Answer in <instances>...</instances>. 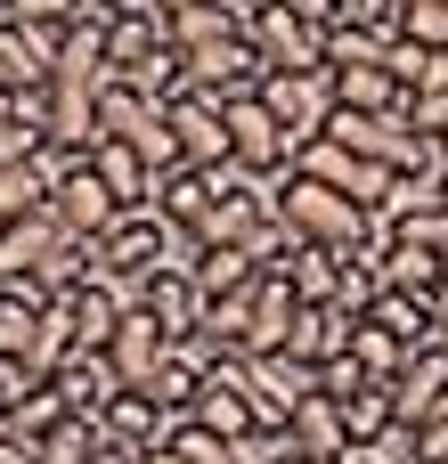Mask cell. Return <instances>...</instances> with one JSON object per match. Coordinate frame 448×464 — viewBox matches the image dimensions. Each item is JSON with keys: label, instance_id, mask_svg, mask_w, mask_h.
<instances>
[{"label": "cell", "instance_id": "8992f818", "mask_svg": "<svg viewBox=\"0 0 448 464\" xmlns=\"http://www.w3.org/2000/svg\"><path fill=\"white\" fill-rule=\"evenodd\" d=\"M163 122H171V147L188 171H229V106L220 98L180 90V98H163Z\"/></svg>", "mask_w": 448, "mask_h": 464}, {"label": "cell", "instance_id": "ba28073f", "mask_svg": "<svg viewBox=\"0 0 448 464\" xmlns=\"http://www.w3.org/2000/svg\"><path fill=\"white\" fill-rule=\"evenodd\" d=\"M180 73H188V90H204V98H253L261 82H269V65L253 57V41L237 33V41H212V49H180Z\"/></svg>", "mask_w": 448, "mask_h": 464}, {"label": "cell", "instance_id": "e575fe53", "mask_svg": "<svg viewBox=\"0 0 448 464\" xmlns=\"http://www.w3.org/2000/svg\"><path fill=\"white\" fill-rule=\"evenodd\" d=\"M400 41H416L424 57H448V0H400Z\"/></svg>", "mask_w": 448, "mask_h": 464}, {"label": "cell", "instance_id": "277c9868", "mask_svg": "<svg viewBox=\"0 0 448 464\" xmlns=\"http://www.w3.org/2000/svg\"><path fill=\"white\" fill-rule=\"evenodd\" d=\"M294 171L318 179V188H335V196H351V204L375 212V220H384V204H392V188H400L384 163H367V155H351V147H335V139H310V147L294 155Z\"/></svg>", "mask_w": 448, "mask_h": 464}, {"label": "cell", "instance_id": "cb8c5ba5", "mask_svg": "<svg viewBox=\"0 0 448 464\" xmlns=\"http://www.w3.org/2000/svg\"><path fill=\"white\" fill-rule=\"evenodd\" d=\"M155 212H163L180 237H196V228H204V212H212V171H188V163H171V171L155 179Z\"/></svg>", "mask_w": 448, "mask_h": 464}, {"label": "cell", "instance_id": "d590c367", "mask_svg": "<svg viewBox=\"0 0 448 464\" xmlns=\"http://www.w3.org/2000/svg\"><path fill=\"white\" fill-rule=\"evenodd\" d=\"M335 24H351V33H400V0H335Z\"/></svg>", "mask_w": 448, "mask_h": 464}, {"label": "cell", "instance_id": "d6a6232c", "mask_svg": "<svg viewBox=\"0 0 448 464\" xmlns=\"http://www.w3.org/2000/svg\"><path fill=\"white\" fill-rule=\"evenodd\" d=\"M73 16H82V0H0V24H24L41 41H65Z\"/></svg>", "mask_w": 448, "mask_h": 464}, {"label": "cell", "instance_id": "8d00e7d4", "mask_svg": "<svg viewBox=\"0 0 448 464\" xmlns=\"http://www.w3.org/2000/svg\"><path fill=\"white\" fill-rule=\"evenodd\" d=\"M318 392H326V400H335V408H343V400H351V392H367V375H359V359H351V351H343V359H335V367H318Z\"/></svg>", "mask_w": 448, "mask_h": 464}, {"label": "cell", "instance_id": "8fae6325", "mask_svg": "<svg viewBox=\"0 0 448 464\" xmlns=\"http://www.w3.org/2000/svg\"><path fill=\"white\" fill-rule=\"evenodd\" d=\"M441 408H448V343H424V351H408V367H400V383H392V424L416 432V424H433Z\"/></svg>", "mask_w": 448, "mask_h": 464}, {"label": "cell", "instance_id": "6da1fadb", "mask_svg": "<svg viewBox=\"0 0 448 464\" xmlns=\"http://www.w3.org/2000/svg\"><path fill=\"white\" fill-rule=\"evenodd\" d=\"M269 204H278V220H286L294 245H318V253H335V261L384 245V220H375V212H359L351 196H335V188H318V179H302V171H286V179L269 188Z\"/></svg>", "mask_w": 448, "mask_h": 464}, {"label": "cell", "instance_id": "7dc6e473", "mask_svg": "<svg viewBox=\"0 0 448 464\" xmlns=\"http://www.w3.org/2000/svg\"><path fill=\"white\" fill-rule=\"evenodd\" d=\"M343 464H384V457H343Z\"/></svg>", "mask_w": 448, "mask_h": 464}, {"label": "cell", "instance_id": "74e56055", "mask_svg": "<svg viewBox=\"0 0 448 464\" xmlns=\"http://www.w3.org/2000/svg\"><path fill=\"white\" fill-rule=\"evenodd\" d=\"M408 457H416V464H448V408L433 416V424H416V432H408Z\"/></svg>", "mask_w": 448, "mask_h": 464}, {"label": "cell", "instance_id": "f1b7e54d", "mask_svg": "<svg viewBox=\"0 0 448 464\" xmlns=\"http://www.w3.org/2000/svg\"><path fill=\"white\" fill-rule=\"evenodd\" d=\"M188 277H196V294H204V302H229V294H245V285L261 277V261H245V253L212 245V253H196V261H188Z\"/></svg>", "mask_w": 448, "mask_h": 464}, {"label": "cell", "instance_id": "30bf717a", "mask_svg": "<svg viewBox=\"0 0 448 464\" xmlns=\"http://www.w3.org/2000/svg\"><path fill=\"white\" fill-rule=\"evenodd\" d=\"M171 351H180V343H171V334L131 302V310H122V326H114V343H106V367H114V383H122V392H147V383L171 367Z\"/></svg>", "mask_w": 448, "mask_h": 464}, {"label": "cell", "instance_id": "60d3db41", "mask_svg": "<svg viewBox=\"0 0 448 464\" xmlns=\"http://www.w3.org/2000/svg\"><path fill=\"white\" fill-rule=\"evenodd\" d=\"M0 464H41V440H16V432H0Z\"/></svg>", "mask_w": 448, "mask_h": 464}, {"label": "cell", "instance_id": "7bdbcfd3", "mask_svg": "<svg viewBox=\"0 0 448 464\" xmlns=\"http://www.w3.org/2000/svg\"><path fill=\"white\" fill-rule=\"evenodd\" d=\"M155 16H188V8H212V0H147Z\"/></svg>", "mask_w": 448, "mask_h": 464}, {"label": "cell", "instance_id": "d4e9b609", "mask_svg": "<svg viewBox=\"0 0 448 464\" xmlns=\"http://www.w3.org/2000/svg\"><path fill=\"white\" fill-rule=\"evenodd\" d=\"M343 351H351V318L343 310H302L294 334H286V359H302V367H335Z\"/></svg>", "mask_w": 448, "mask_h": 464}, {"label": "cell", "instance_id": "836d02e7", "mask_svg": "<svg viewBox=\"0 0 448 464\" xmlns=\"http://www.w3.org/2000/svg\"><path fill=\"white\" fill-rule=\"evenodd\" d=\"M106 449V432H98V416H65L49 440H41V464H90Z\"/></svg>", "mask_w": 448, "mask_h": 464}, {"label": "cell", "instance_id": "2e32d148", "mask_svg": "<svg viewBox=\"0 0 448 464\" xmlns=\"http://www.w3.org/2000/svg\"><path fill=\"white\" fill-rule=\"evenodd\" d=\"M171 49V33H163V16L155 8H122V16H106V73L114 82H131L147 57H163Z\"/></svg>", "mask_w": 448, "mask_h": 464}, {"label": "cell", "instance_id": "ffe728a7", "mask_svg": "<svg viewBox=\"0 0 448 464\" xmlns=\"http://www.w3.org/2000/svg\"><path fill=\"white\" fill-rule=\"evenodd\" d=\"M326 82H335V106H351V114H400L416 98L392 82V65H326Z\"/></svg>", "mask_w": 448, "mask_h": 464}, {"label": "cell", "instance_id": "4dcf8cb0", "mask_svg": "<svg viewBox=\"0 0 448 464\" xmlns=\"http://www.w3.org/2000/svg\"><path fill=\"white\" fill-rule=\"evenodd\" d=\"M367 326H384L392 343H408V351H424V343H433V302H416V294H375V310H367Z\"/></svg>", "mask_w": 448, "mask_h": 464}, {"label": "cell", "instance_id": "9c48e42d", "mask_svg": "<svg viewBox=\"0 0 448 464\" xmlns=\"http://www.w3.org/2000/svg\"><path fill=\"white\" fill-rule=\"evenodd\" d=\"M261 106L294 130V147H310V139H326V122H335V82H326V73H269V82H261Z\"/></svg>", "mask_w": 448, "mask_h": 464}, {"label": "cell", "instance_id": "44dd1931", "mask_svg": "<svg viewBox=\"0 0 448 464\" xmlns=\"http://www.w3.org/2000/svg\"><path fill=\"white\" fill-rule=\"evenodd\" d=\"M49 57H57V41H41L24 24H0V98L49 90Z\"/></svg>", "mask_w": 448, "mask_h": 464}, {"label": "cell", "instance_id": "7c38bea8", "mask_svg": "<svg viewBox=\"0 0 448 464\" xmlns=\"http://www.w3.org/2000/svg\"><path fill=\"white\" fill-rule=\"evenodd\" d=\"M98 432H106V449L147 457V449H163V440H171V416H163L147 392H114V400L98 408Z\"/></svg>", "mask_w": 448, "mask_h": 464}, {"label": "cell", "instance_id": "e0dca14e", "mask_svg": "<svg viewBox=\"0 0 448 464\" xmlns=\"http://www.w3.org/2000/svg\"><path fill=\"white\" fill-rule=\"evenodd\" d=\"M294 318H302V302H294V285H286V269L269 261V269L253 277V351H245V359H269V351H286V334H294Z\"/></svg>", "mask_w": 448, "mask_h": 464}, {"label": "cell", "instance_id": "603a6c76", "mask_svg": "<svg viewBox=\"0 0 448 464\" xmlns=\"http://www.w3.org/2000/svg\"><path fill=\"white\" fill-rule=\"evenodd\" d=\"M65 155H33V163H0V220H24V212H49V188H57Z\"/></svg>", "mask_w": 448, "mask_h": 464}, {"label": "cell", "instance_id": "52a82bcc", "mask_svg": "<svg viewBox=\"0 0 448 464\" xmlns=\"http://www.w3.org/2000/svg\"><path fill=\"white\" fill-rule=\"evenodd\" d=\"M49 220H57V228H65L73 245H98V237H106L114 220H122V204L106 196V179L90 171V155L57 171V188H49Z\"/></svg>", "mask_w": 448, "mask_h": 464}, {"label": "cell", "instance_id": "ab89813d", "mask_svg": "<svg viewBox=\"0 0 448 464\" xmlns=\"http://www.w3.org/2000/svg\"><path fill=\"white\" fill-rule=\"evenodd\" d=\"M24 392H33V383H24V375L0 359V432H8V416H16V400H24Z\"/></svg>", "mask_w": 448, "mask_h": 464}, {"label": "cell", "instance_id": "ac0fdd59", "mask_svg": "<svg viewBox=\"0 0 448 464\" xmlns=\"http://www.w3.org/2000/svg\"><path fill=\"white\" fill-rule=\"evenodd\" d=\"M49 392H57V408H65V416H98L122 383H114V367H106V351H73V359L49 375Z\"/></svg>", "mask_w": 448, "mask_h": 464}, {"label": "cell", "instance_id": "5bb4252c", "mask_svg": "<svg viewBox=\"0 0 448 464\" xmlns=\"http://www.w3.org/2000/svg\"><path fill=\"white\" fill-rule=\"evenodd\" d=\"M139 310H147L171 343H196V326H204V294H196L188 269H155V277L139 285Z\"/></svg>", "mask_w": 448, "mask_h": 464}, {"label": "cell", "instance_id": "83f0119b", "mask_svg": "<svg viewBox=\"0 0 448 464\" xmlns=\"http://www.w3.org/2000/svg\"><path fill=\"white\" fill-rule=\"evenodd\" d=\"M204 367H212V359H196V351L180 343V351H171V367H163V375L147 383V400H155V408H163L171 424H180V416H196V392H204Z\"/></svg>", "mask_w": 448, "mask_h": 464}, {"label": "cell", "instance_id": "5b68a950", "mask_svg": "<svg viewBox=\"0 0 448 464\" xmlns=\"http://www.w3.org/2000/svg\"><path fill=\"white\" fill-rule=\"evenodd\" d=\"M245 41H253V57H261L269 73H326V33L302 24V16H286L278 0H261V8L245 16Z\"/></svg>", "mask_w": 448, "mask_h": 464}, {"label": "cell", "instance_id": "3957f363", "mask_svg": "<svg viewBox=\"0 0 448 464\" xmlns=\"http://www.w3.org/2000/svg\"><path fill=\"white\" fill-rule=\"evenodd\" d=\"M294 155H302V147H294V130L261 106V90H253V98H229V171L278 188V179L294 171Z\"/></svg>", "mask_w": 448, "mask_h": 464}, {"label": "cell", "instance_id": "f546056e", "mask_svg": "<svg viewBox=\"0 0 448 464\" xmlns=\"http://www.w3.org/2000/svg\"><path fill=\"white\" fill-rule=\"evenodd\" d=\"M163 33H171V49H212V41H237V33H245V16H237L229 0H212V8L163 16Z\"/></svg>", "mask_w": 448, "mask_h": 464}, {"label": "cell", "instance_id": "4316f807", "mask_svg": "<svg viewBox=\"0 0 448 464\" xmlns=\"http://www.w3.org/2000/svg\"><path fill=\"white\" fill-rule=\"evenodd\" d=\"M343 432H351V457H375L400 424H392V383H367L343 400Z\"/></svg>", "mask_w": 448, "mask_h": 464}, {"label": "cell", "instance_id": "4fadbf2b", "mask_svg": "<svg viewBox=\"0 0 448 464\" xmlns=\"http://www.w3.org/2000/svg\"><path fill=\"white\" fill-rule=\"evenodd\" d=\"M73 237L49 220V212H24V220H0V285L8 277H41L57 253H65Z\"/></svg>", "mask_w": 448, "mask_h": 464}, {"label": "cell", "instance_id": "f35d334b", "mask_svg": "<svg viewBox=\"0 0 448 464\" xmlns=\"http://www.w3.org/2000/svg\"><path fill=\"white\" fill-rule=\"evenodd\" d=\"M286 16H302V24H318V33H335V0H278Z\"/></svg>", "mask_w": 448, "mask_h": 464}, {"label": "cell", "instance_id": "b9f144b4", "mask_svg": "<svg viewBox=\"0 0 448 464\" xmlns=\"http://www.w3.org/2000/svg\"><path fill=\"white\" fill-rule=\"evenodd\" d=\"M433 343H448V285L433 294Z\"/></svg>", "mask_w": 448, "mask_h": 464}, {"label": "cell", "instance_id": "7402d4cb", "mask_svg": "<svg viewBox=\"0 0 448 464\" xmlns=\"http://www.w3.org/2000/svg\"><path fill=\"white\" fill-rule=\"evenodd\" d=\"M90 171L106 179V196L122 204V212H155V171L131 155V147H114V139H98L90 147Z\"/></svg>", "mask_w": 448, "mask_h": 464}, {"label": "cell", "instance_id": "f6af8a7d", "mask_svg": "<svg viewBox=\"0 0 448 464\" xmlns=\"http://www.w3.org/2000/svg\"><path fill=\"white\" fill-rule=\"evenodd\" d=\"M139 464H188V457H180V449L163 440V449H147V457H139Z\"/></svg>", "mask_w": 448, "mask_h": 464}, {"label": "cell", "instance_id": "c3c4849f", "mask_svg": "<svg viewBox=\"0 0 448 464\" xmlns=\"http://www.w3.org/2000/svg\"><path fill=\"white\" fill-rule=\"evenodd\" d=\"M441 155H448V139H441Z\"/></svg>", "mask_w": 448, "mask_h": 464}, {"label": "cell", "instance_id": "d6986e66", "mask_svg": "<svg viewBox=\"0 0 448 464\" xmlns=\"http://www.w3.org/2000/svg\"><path fill=\"white\" fill-rule=\"evenodd\" d=\"M375 277H384V294H416V302H433L448 285L441 253L433 245H400V237H384V253H375Z\"/></svg>", "mask_w": 448, "mask_h": 464}, {"label": "cell", "instance_id": "ee69618b", "mask_svg": "<svg viewBox=\"0 0 448 464\" xmlns=\"http://www.w3.org/2000/svg\"><path fill=\"white\" fill-rule=\"evenodd\" d=\"M82 8H98V16H122V8H147V0H82Z\"/></svg>", "mask_w": 448, "mask_h": 464}, {"label": "cell", "instance_id": "7a4b0ae2", "mask_svg": "<svg viewBox=\"0 0 448 464\" xmlns=\"http://www.w3.org/2000/svg\"><path fill=\"white\" fill-rule=\"evenodd\" d=\"M98 139H114V147H131L155 179L180 163V147H171V122H163V98H147L139 82H106L98 90Z\"/></svg>", "mask_w": 448, "mask_h": 464}, {"label": "cell", "instance_id": "484cf974", "mask_svg": "<svg viewBox=\"0 0 448 464\" xmlns=\"http://www.w3.org/2000/svg\"><path fill=\"white\" fill-rule=\"evenodd\" d=\"M278 269H286V285H294V302H302V310H335V285H343V261H335V253L294 245Z\"/></svg>", "mask_w": 448, "mask_h": 464}, {"label": "cell", "instance_id": "1f68e13d", "mask_svg": "<svg viewBox=\"0 0 448 464\" xmlns=\"http://www.w3.org/2000/svg\"><path fill=\"white\" fill-rule=\"evenodd\" d=\"M351 359H359V375H367V383H400L408 343H392L384 326H367V318H359V326H351Z\"/></svg>", "mask_w": 448, "mask_h": 464}, {"label": "cell", "instance_id": "bcb514c9", "mask_svg": "<svg viewBox=\"0 0 448 464\" xmlns=\"http://www.w3.org/2000/svg\"><path fill=\"white\" fill-rule=\"evenodd\" d=\"M90 464H139V457H122V449H98V457H90Z\"/></svg>", "mask_w": 448, "mask_h": 464}, {"label": "cell", "instance_id": "9a60e30c", "mask_svg": "<svg viewBox=\"0 0 448 464\" xmlns=\"http://www.w3.org/2000/svg\"><path fill=\"white\" fill-rule=\"evenodd\" d=\"M286 440H294V457L302 464H343L351 457V432H343V408L326 400V392H310L294 416H286Z\"/></svg>", "mask_w": 448, "mask_h": 464}]
</instances>
